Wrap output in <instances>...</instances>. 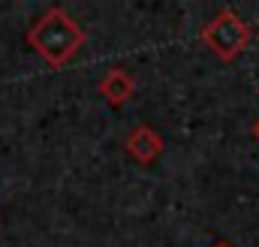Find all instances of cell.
<instances>
[{
  "label": "cell",
  "mask_w": 259,
  "mask_h": 247,
  "mask_svg": "<svg viewBox=\"0 0 259 247\" xmlns=\"http://www.w3.org/2000/svg\"><path fill=\"white\" fill-rule=\"evenodd\" d=\"M84 30L81 24L61 6L46 9L24 33V43L49 63L52 69H61L78 55V49L84 46Z\"/></svg>",
  "instance_id": "1"
},
{
  "label": "cell",
  "mask_w": 259,
  "mask_h": 247,
  "mask_svg": "<svg viewBox=\"0 0 259 247\" xmlns=\"http://www.w3.org/2000/svg\"><path fill=\"white\" fill-rule=\"evenodd\" d=\"M199 39L205 43V49L223 63H232L253 39V27L235 12V9H220L211 21L202 24Z\"/></svg>",
  "instance_id": "2"
},
{
  "label": "cell",
  "mask_w": 259,
  "mask_h": 247,
  "mask_svg": "<svg viewBox=\"0 0 259 247\" xmlns=\"http://www.w3.org/2000/svg\"><path fill=\"white\" fill-rule=\"evenodd\" d=\"M124 148H127V154L139 163V166H151V163H157V157L163 154V139H160V133H157L154 127L136 124L127 133V139H124Z\"/></svg>",
  "instance_id": "3"
},
{
  "label": "cell",
  "mask_w": 259,
  "mask_h": 247,
  "mask_svg": "<svg viewBox=\"0 0 259 247\" xmlns=\"http://www.w3.org/2000/svg\"><path fill=\"white\" fill-rule=\"evenodd\" d=\"M97 91H100V97H103L112 109H121V106H127L130 97L136 94V78L130 75L124 66H112V69L100 78Z\"/></svg>",
  "instance_id": "4"
},
{
  "label": "cell",
  "mask_w": 259,
  "mask_h": 247,
  "mask_svg": "<svg viewBox=\"0 0 259 247\" xmlns=\"http://www.w3.org/2000/svg\"><path fill=\"white\" fill-rule=\"evenodd\" d=\"M253 139H256V142H259V118H256V121H253Z\"/></svg>",
  "instance_id": "5"
},
{
  "label": "cell",
  "mask_w": 259,
  "mask_h": 247,
  "mask_svg": "<svg viewBox=\"0 0 259 247\" xmlns=\"http://www.w3.org/2000/svg\"><path fill=\"white\" fill-rule=\"evenodd\" d=\"M211 247H232L229 241H217V244H211Z\"/></svg>",
  "instance_id": "6"
}]
</instances>
